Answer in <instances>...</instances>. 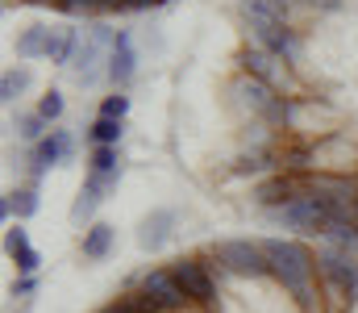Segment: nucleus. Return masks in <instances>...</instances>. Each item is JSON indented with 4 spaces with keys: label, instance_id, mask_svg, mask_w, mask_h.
<instances>
[{
    "label": "nucleus",
    "instance_id": "22",
    "mask_svg": "<svg viewBox=\"0 0 358 313\" xmlns=\"http://www.w3.org/2000/svg\"><path fill=\"white\" fill-rule=\"evenodd\" d=\"M325 238H329L338 251H350V246H358V221H329Z\"/></svg>",
    "mask_w": 358,
    "mask_h": 313
},
{
    "label": "nucleus",
    "instance_id": "1",
    "mask_svg": "<svg viewBox=\"0 0 358 313\" xmlns=\"http://www.w3.org/2000/svg\"><path fill=\"white\" fill-rule=\"evenodd\" d=\"M271 263V280L292 293V301L300 305V313H317L321 309V297H317V255L296 242V238H267L263 242Z\"/></svg>",
    "mask_w": 358,
    "mask_h": 313
},
{
    "label": "nucleus",
    "instance_id": "4",
    "mask_svg": "<svg viewBox=\"0 0 358 313\" xmlns=\"http://www.w3.org/2000/svg\"><path fill=\"white\" fill-rule=\"evenodd\" d=\"M317 276H321L342 301H358V263L346 251H321V255H317Z\"/></svg>",
    "mask_w": 358,
    "mask_h": 313
},
{
    "label": "nucleus",
    "instance_id": "23",
    "mask_svg": "<svg viewBox=\"0 0 358 313\" xmlns=\"http://www.w3.org/2000/svg\"><path fill=\"white\" fill-rule=\"evenodd\" d=\"M88 172H121V159H117V146H96L92 151Z\"/></svg>",
    "mask_w": 358,
    "mask_h": 313
},
{
    "label": "nucleus",
    "instance_id": "11",
    "mask_svg": "<svg viewBox=\"0 0 358 313\" xmlns=\"http://www.w3.org/2000/svg\"><path fill=\"white\" fill-rule=\"evenodd\" d=\"M171 225H176V213H171V209H155V213L142 217V225H138V246H142V251H163L167 238H171Z\"/></svg>",
    "mask_w": 358,
    "mask_h": 313
},
{
    "label": "nucleus",
    "instance_id": "7",
    "mask_svg": "<svg viewBox=\"0 0 358 313\" xmlns=\"http://www.w3.org/2000/svg\"><path fill=\"white\" fill-rule=\"evenodd\" d=\"M76 155V138L67 134V130H50L38 146H34V163H29V184H38L50 167H59V163H67Z\"/></svg>",
    "mask_w": 358,
    "mask_h": 313
},
{
    "label": "nucleus",
    "instance_id": "31",
    "mask_svg": "<svg viewBox=\"0 0 358 313\" xmlns=\"http://www.w3.org/2000/svg\"><path fill=\"white\" fill-rule=\"evenodd\" d=\"M104 8H129V0H100Z\"/></svg>",
    "mask_w": 358,
    "mask_h": 313
},
{
    "label": "nucleus",
    "instance_id": "6",
    "mask_svg": "<svg viewBox=\"0 0 358 313\" xmlns=\"http://www.w3.org/2000/svg\"><path fill=\"white\" fill-rule=\"evenodd\" d=\"M279 221L283 225H292V230H304V234H325L329 230V221H334V213L325 201H317V197H296L292 205L279 209Z\"/></svg>",
    "mask_w": 358,
    "mask_h": 313
},
{
    "label": "nucleus",
    "instance_id": "18",
    "mask_svg": "<svg viewBox=\"0 0 358 313\" xmlns=\"http://www.w3.org/2000/svg\"><path fill=\"white\" fill-rule=\"evenodd\" d=\"M88 134H92L96 146H117L121 134H125V121H117V117H96L88 125Z\"/></svg>",
    "mask_w": 358,
    "mask_h": 313
},
{
    "label": "nucleus",
    "instance_id": "5",
    "mask_svg": "<svg viewBox=\"0 0 358 313\" xmlns=\"http://www.w3.org/2000/svg\"><path fill=\"white\" fill-rule=\"evenodd\" d=\"M138 288L155 301V309H159V313H183V309H192V301H187V293L176 284L171 267H150V272L138 280Z\"/></svg>",
    "mask_w": 358,
    "mask_h": 313
},
{
    "label": "nucleus",
    "instance_id": "12",
    "mask_svg": "<svg viewBox=\"0 0 358 313\" xmlns=\"http://www.w3.org/2000/svg\"><path fill=\"white\" fill-rule=\"evenodd\" d=\"M113 238H117V230H113L108 221H92L88 230H84V238H80V251H84V259L100 263V259L113 251Z\"/></svg>",
    "mask_w": 358,
    "mask_h": 313
},
{
    "label": "nucleus",
    "instance_id": "10",
    "mask_svg": "<svg viewBox=\"0 0 358 313\" xmlns=\"http://www.w3.org/2000/svg\"><path fill=\"white\" fill-rule=\"evenodd\" d=\"M134 71H138L134 42H129V34H125V29H117V38H113V46H108V67H104V76H108L117 88H125V84L134 80Z\"/></svg>",
    "mask_w": 358,
    "mask_h": 313
},
{
    "label": "nucleus",
    "instance_id": "16",
    "mask_svg": "<svg viewBox=\"0 0 358 313\" xmlns=\"http://www.w3.org/2000/svg\"><path fill=\"white\" fill-rule=\"evenodd\" d=\"M50 38H55L50 25H29V29L21 34V42H17V59H38V55H46V50H50Z\"/></svg>",
    "mask_w": 358,
    "mask_h": 313
},
{
    "label": "nucleus",
    "instance_id": "28",
    "mask_svg": "<svg viewBox=\"0 0 358 313\" xmlns=\"http://www.w3.org/2000/svg\"><path fill=\"white\" fill-rule=\"evenodd\" d=\"M29 293H38V280L34 276H17L13 280V297H29Z\"/></svg>",
    "mask_w": 358,
    "mask_h": 313
},
{
    "label": "nucleus",
    "instance_id": "27",
    "mask_svg": "<svg viewBox=\"0 0 358 313\" xmlns=\"http://www.w3.org/2000/svg\"><path fill=\"white\" fill-rule=\"evenodd\" d=\"M25 246H29V234H25L21 225H8V234H4V251H8V255H21Z\"/></svg>",
    "mask_w": 358,
    "mask_h": 313
},
{
    "label": "nucleus",
    "instance_id": "21",
    "mask_svg": "<svg viewBox=\"0 0 358 313\" xmlns=\"http://www.w3.org/2000/svg\"><path fill=\"white\" fill-rule=\"evenodd\" d=\"M242 13H263V17H275V21H287L292 0H242Z\"/></svg>",
    "mask_w": 358,
    "mask_h": 313
},
{
    "label": "nucleus",
    "instance_id": "8",
    "mask_svg": "<svg viewBox=\"0 0 358 313\" xmlns=\"http://www.w3.org/2000/svg\"><path fill=\"white\" fill-rule=\"evenodd\" d=\"M246 21H250V29H255L259 46L271 50L275 59L296 55V29H292L287 21H275V17H263V13H246Z\"/></svg>",
    "mask_w": 358,
    "mask_h": 313
},
{
    "label": "nucleus",
    "instance_id": "15",
    "mask_svg": "<svg viewBox=\"0 0 358 313\" xmlns=\"http://www.w3.org/2000/svg\"><path fill=\"white\" fill-rule=\"evenodd\" d=\"M100 201H104V188H96V184L88 180V184L80 188V197H76V205H71V221L88 230V225H92V217H96V209H100Z\"/></svg>",
    "mask_w": 358,
    "mask_h": 313
},
{
    "label": "nucleus",
    "instance_id": "17",
    "mask_svg": "<svg viewBox=\"0 0 358 313\" xmlns=\"http://www.w3.org/2000/svg\"><path fill=\"white\" fill-rule=\"evenodd\" d=\"M76 50H80V34H76V29H59V34L50 38L46 59H50V63H76V59H71Z\"/></svg>",
    "mask_w": 358,
    "mask_h": 313
},
{
    "label": "nucleus",
    "instance_id": "29",
    "mask_svg": "<svg viewBox=\"0 0 358 313\" xmlns=\"http://www.w3.org/2000/svg\"><path fill=\"white\" fill-rule=\"evenodd\" d=\"M100 0H67V13H100Z\"/></svg>",
    "mask_w": 358,
    "mask_h": 313
},
{
    "label": "nucleus",
    "instance_id": "32",
    "mask_svg": "<svg viewBox=\"0 0 358 313\" xmlns=\"http://www.w3.org/2000/svg\"><path fill=\"white\" fill-rule=\"evenodd\" d=\"M355 221H358V205H355Z\"/></svg>",
    "mask_w": 358,
    "mask_h": 313
},
{
    "label": "nucleus",
    "instance_id": "14",
    "mask_svg": "<svg viewBox=\"0 0 358 313\" xmlns=\"http://www.w3.org/2000/svg\"><path fill=\"white\" fill-rule=\"evenodd\" d=\"M238 63H242V71H246L250 80H267V84L275 80V55L263 50V46H255V50L246 46V50L238 55Z\"/></svg>",
    "mask_w": 358,
    "mask_h": 313
},
{
    "label": "nucleus",
    "instance_id": "13",
    "mask_svg": "<svg viewBox=\"0 0 358 313\" xmlns=\"http://www.w3.org/2000/svg\"><path fill=\"white\" fill-rule=\"evenodd\" d=\"M38 205H42V201H38V188L25 184V188H13V193L0 201V213H4V217H17V221H29V217L38 213Z\"/></svg>",
    "mask_w": 358,
    "mask_h": 313
},
{
    "label": "nucleus",
    "instance_id": "19",
    "mask_svg": "<svg viewBox=\"0 0 358 313\" xmlns=\"http://www.w3.org/2000/svg\"><path fill=\"white\" fill-rule=\"evenodd\" d=\"M17 134H21L25 142H34V146H38V142L50 134V121H46L42 113H21V117H17Z\"/></svg>",
    "mask_w": 358,
    "mask_h": 313
},
{
    "label": "nucleus",
    "instance_id": "25",
    "mask_svg": "<svg viewBox=\"0 0 358 313\" xmlns=\"http://www.w3.org/2000/svg\"><path fill=\"white\" fill-rule=\"evenodd\" d=\"M38 113H42L46 121H59V117H63V92H55V88H50V92L38 101Z\"/></svg>",
    "mask_w": 358,
    "mask_h": 313
},
{
    "label": "nucleus",
    "instance_id": "30",
    "mask_svg": "<svg viewBox=\"0 0 358 313\" xmlns=\"http://www.w3.org/2000/svg\"><path fill=\"white\" fill-rule=\"evenodd\" d=\"M155 4H167V0H129L134 13H138V8H155Z\"/></svg>",
    "mask_w": 358,
    "mask_h": 313
},
{
    "label": "nucleus",
    "instance_id": "24",
    "mask_svg": "<svg viewBox=\"0 0 358 313\" xmlns=\"http://www.w3.org/2000/svg\"><path fill=\"white\" fill-rule=\"evenodd\" d=\"M125 113H129V97H121V92H113V97L100 101V117H117V121H125Z\"/></svg>",
    "mask_w": 358,
    "mask_h": 313
},
{
    "label": "nucleus",
    "instance_id": "2",
    "mask_svg": "<svg viewBox=\"0 0 358 313\" xmlns=\"http://www.w3.org/2000/svg\"><path fill=\"white\" fill-rule=\"evenodd\" d=\"M217 263L229 272V276H246V280H263L271 276V263H267V251L263 242H250V238H225L213 246Z\"/></svg>",
    "mask_w": 358,
    "mask_h": 313
},
{
    "label": "nucleus",
    "instance_id": "20",
    "mask_svg": "<svg viewBox=\"0 0 358 313\" xmlns=\"http://www.w3.org/2000/svg\"><path fill=\"white\" fill-rule=\"evenodd\" d=\"M25 88H29V71H25V67H13V71L0 76V101L4 104H13Z\"/></svg>",
    "mask_w": 358,
    "mask_h": 313
},
{
    "label": "nucleus",
    "instance_id": "9",
    "mask_svg": "<svg viewBox=\"0 0 358 313\" xmlns=\"http://www.w3.org/2000/svg\"><path fill=\"white\" fill-rule=\"evenodd\" d=\"M296 197H304V176H292V172H275V176L255 184V201L263 209H275V213L292 205Z\"/></svg>",
    "mask_w": 358,
    "mask_h": 313
},
{
    "label": "nucleus",
    "instance_id": "3",
    "mask_svg": "<svg viewBox=\"0 0 358 313\" xmlns=\"http://www.w3.org/2000/svg\"><path fill=\"white\" fill-rule=\"evenodd\" d=\"M171 276H176L179 288L187 293L192 305L217 309V280H213V272H208L200 259H176V263H171Z\"/></svg>",
    "mask_w": 358,
    "mask_h": 313
},
{
    "label": "nucleus",
    "instance_id": "26",
    "mask_svg": "<svg viewBox=\"0 0 358 313\" xmlns=\"http://www.w3.org/2000/svg\"><path fill=\"white\" fill-rule=\"evenodd\" d=\"M13 263H17V272H21V276H34V272L42 267V255H38L34 246H25L21 255H13Z\"/></svg>",
    "mask_w": 358,
    "mask_h": 313
}]
</instances>
